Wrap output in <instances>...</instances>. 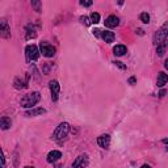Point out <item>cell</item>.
Masks as SVG:
<instances>
[{
    "mask_svg": "<svg viewBox=\"0 0 168 168\" xmlns=\"http://www.w3.org/2000/svg\"><path fill=\"white\" fill-rule=\"evenodd\" d=\"M39 100H41L39 92H32V93L25 95L23 99H21L20 104H21V107L23 108H33Z\"/></svg>",
    "mask_w": 168,
    "mask_h": 168,
    "instance_id": "6da1fadb",
    "label": "cell"
},
{
    "mask_svg": "<svg viewBox=\"0 0 168 168\" xmlns=\"http://www.w3.org/2000/svg\"><path fill=\"white\" fill-rule=\"evenodd\" d=\"M68 131H70V125L67 122H62L60 125L55 129L54 134H53V138H54L55 141H62V139H64L66 137H67Z\"/></svg>",
    "mask_w": 168,
    "mask_h": 168,
    "instance_id": "7a4b0ae2",
    "label": "cell"
},
{
    "mask_svg": "<svg viewBox=\"0 0 168 168\" xmlns=\"http://www.w3.org/2000/svg\"><path fill=\"white\" fill-rule=\"evenodd\" d=\"M168 37V21H166L164 24L162 25V28L158 30L155 37H154V42L156 43V45H160L162 42H164Z\"/></svg>",
    "mask_w": 168,
    "mask_h": 168,
    "instance_id": "3957f363",
    "label": "cell"
},
{
    "mask_svg": "<svg viewBox=\"0 0 168 168\" xmlns=\"http://www.w3.org/2000/svg\"><path fill=\"white\" fill-rule=\"evenodd\" d=\"M39 47H41V53H42L43 57H46V58H51V57H54L55 47L53 45H50V43H47V42H41Z\"/></svg>",
    "mask_w": 168,
    "mask_h": 168,
    "instance_id": "277c9868",
    "label": "cell"
},
{
    "mask_svg": "<svg viewBox=\"0 0 168 168\" xmlns=\"http://www.w3.org/2000/svg\"><path fill=\"white\" fill-rule=\"evenodd\" d=\"M25 53L28 60H37L39 58V51L36 45H28L25 49Z\"/></svg>",
    "mask_w": 168,
    "mask_h": 168,
    "instance_id": "5b68a950",
    "label": "cell"
},
{
    "mask_svg": "<svg viewBox=\"0 0 168 168\" xmlns=\"http://www.w3.org/2000/svg\"><path fill=\"white\" fill-rule=\"evenodd\" d=\"M49 87H50V92H51V99L53 101H57L59 97V91H60V87H59V83L57 80H51L49 83Z\"/></svg>",
    "mask_w": 168,
    "mask_h": 168,
    "instance_id": "8992f818",
    "label": "cell"
},
{
    "mask_svg": "<svg viewBox=\"0 0 168 168\" xmlns=\"http://www.w3.org/2000/svg\"><path fill=\"white\" fill-rule=\"evenodd\" d=\"M88 166V156L84 154V155H80L75 159L72 167L74 168H86Z\"/></svg>",
    "mask_w": 168,
    "mask_h": 168,
    "instance_id": "52a82bcc",
    "label": "cell"
},
{
    "mask_svg": "<svg viewBox=\"0 0 168 168\" xmlns=\"http://www.w3.org/2000/svg\"><path fill=\"white\" fill-rule=\"evenodd\" d=\"M0 34H2L3 38H9L11 37V28L8 26L5 20L0 21Z\"/></svg>",
    "mask_w": 168,
    "mask_h": 168,
    "instance_id": "ba28073f",
    "label": "cell"
},
{
    "mask_svg": "<svg viewBox=\"0 0 168 168\" xmlns=\"http://www.w3.org/2000/svg\"><path fill=\"white\" fill-rule=\"evenodd\" d=\"M118 24H120V19L114 15L109 16L108 19L105 20V26H107V28H116Z\"/></svg>",
    "mask_w": 168,
    "mask_h": 168,
    "instance_id": "9c48e42d",
    "label": "cell"
},
{
    "mask_svg": "<svg viewBox=\"0 0 168 168\" xmlns=\"http://www.w3.org/2000/svg\"><path fill=\"white\" fill-rule=\"evenodd\" d=\"M97 143H99L100 147H103V148H108V147H109V144H110V137H109L108 134L99 137V138H97Z\"/></svg>",
    "mask_w": 168,
    "mask_h": 168,
    "instance_id": "30bf717a",
    "label": "cell"
},
{
    "mask_svg": "<svg viewBox=\"0 0 168 168\" xmlns=\"http://www.w3.org/2000/svg\"><path fill=\"white\" fill-rule=\"evenodd\" d=\"M60 158H62V152L58 151V150H54V151L49 152L47 162H49V163H54V162H57V160H59Z\"/></svg>",
    "mask_w": 168,
    "mask_h": 168,
    "instance_id": "8fae6325",
    "label": "cell"
},
{
    "mask_svg": "<svg viewBox=\"0 0 168 168\" xmlns=\"http://www.w3.org/2000/svg\"><path fill=\"white\" fill-rule=\"evenodd\" d=\"M45 113H46V109H43V108H36V109L26 110V112H25V116H26V117H33V116H39V114H45Z\"/></svg>",
    "mask_w": 168,
    "mask_h": 168,
    "instance_id": "7c38bea8",
    "label": "cell"
},
{
    "mask_svg": "<svg viewBox=\"0 0 168 168\" xmlns=\"http://www.w3.org/2000/svg\"><path fill=\"white\" fill-rule=\"evenodd\" d=\"M101 38L104 39L107 43H110L114 41V38H116V36H114L113 32H110V30H105V32L101 33Z\"/></svg>",
    "mask_w": 168,
    "mask_h": 168,
    "instance_id": "4fadbf2b",
    "label": "cell"
},
{
    "mask_svg": "<svg viewBox=\"0 0 168 168\" xmlns=\"http://www.w3.org/2000/svg\"><path fill=\"white\" fill-rule=\"evenodd\" d=\"M126 51H127V50H126V46H123V45H117V46H114V49H113L114 55H117V57L125 55Z\"/></svg>",
    "mask_w": 168,
    "mask_h": 168,
    "instance_id": "5bb4252c",
    "label": "cell"
},
{
    "mask_svg": "<svg viewBox=\"0 0 168 168\" xmlns=\"http://www.w3.org/2000/svg\"><path fill=\"white\" fill-rule=\"evenodd\" d=\"M167 82H168V75L164 74V72H159V75H158V80H156L158 87H163Z\"/></svg>",
    "mask_w": 168,
    "mask_h": 168,
    "instance_id": "9a60e30c",
    "label": "cell"
},
{
    "mask_svg": "<svg viewBox=\"0 0 168 168\" xmlns=\"http://www.w3.org/2000/svg\"><path fill=\"white\" fill-rule=\"evenodd\" d=\"M11 125H12L11 118H8V117H2V118H0V126H2V129H3V130L9 129Z\"/></svg>",
    "mask_w": 168,
    "mask_h": 168,
    "instance_id": "2e32d148",
    "label": "cell"
},
{
    "mask_svg": "<svg viewBox=\"0 0 168 168\" xmlns=\"http://www.w3.org/2000/svg\"><path fill=\"white\" fill-rule=\"evenodd\" d=\"M168 47V39H166L164 42H162L160 45H158V49H156V53H158V55L159 57H163L164 55V53H166V49Z\"/></svg>",
    "mask_w": 168,
    "mask_h": 168,
    "instance_id": "e0dca14e",
    "label": "cell"
},
{
    "mask_svg": "<svg viewBox=\"0 0 168 168\" xmlns=\"http://www.w3.org/2000/svg\"><path fill=\"white\" fill-rule=\"evenodd\" d=\"M26 30H28V34H26V38L28 39L36 37V29H34L33 25H28L26 26Z\"/></svg>",
    "mask_w": 168,
    "mask_h": 168,
    "instance_id": "ac0fdd59",
    "label": "cell"
},
{
    "mask_svg": "<svg viewBox=\"0 0 168 168\" xmlns=\"http://www.w3.org/2000/svg\"><path fill=\"white\" fill-rule=\"evenodd\" d=\"M91 23H93V24L100 23V15L97 12H92L91 13Z\"/></svg>",
    "mask_w": 168,
    "mask_h": 168,
    "instance_id": "d6986e66",
    "label": "cell"
},
{
    "mask_svg": "<svg viewBox=\"0 0 168 168\" xmlns=\"http://www.w3.org/2000/svg\"><path fill=\"white\" fill-rule=\"evenodd\" d=\"M141 20H142V23L148 24V23H150V16H148V13H146V12L141 13Z\"/></svg>",
    "mask_w": 168,
    "mask_h": 168,
    "instance_id": "ffe728a7",
    "label": "cell"
},
{
    "mask_svg": "<svg viewBox=\"0 0 168 168\" xmlns=\"http://www.w3.org/2000/svg\"><path fill=\"white\" fill-rule=\"evenodd\" d=\"M32 5H33L34 8H36V11H37V12H41V11H42V8H41V3H39V2H32Z\"/></svg>",
    "mask_w": 168,
    "mask_h": 168,
    "instance_id": "44dd1931",
    "label": "cell"
},
{
    "mask_svg": "<svg viewBox=\"0 0 168 168\" xmlns=\"http://www.w3.org/2000/svg\"><path fill=\"white\" fill-rule=\"evenodd\" d=\"M80 21H82L83 24H86V25H89L91 24V21H89V19H88L87 16H82L80 17Z\"/></svg>",
    "mask_w": 168,
    "mask_h": 168,
    "instance_id": "7402d4cb",
    "label": "cell"
},
{
    "mask_svg": "<svg viewBox=\"0 0 168 168\" xmlns=\"http://www.w3.org/2000/svg\"><path fill=\"white\" fill-rule=\"evenodd\" d=\"M80 4H82L83 7H91L92 4H93V2H91V0H89V2H84V0H82Z\"/></svg>",
    "mask_w": 168,
    "mask_h": 168,
    "instance_id": "603a6c76",
    "label": "cell"
},
{
    "mask_svg": "<svg viewBox=\"0 0 168 168\" xmlns=\"http://www.w3.org/2000/svg\"><path fill=\"white\" fill-rule=\"evenodd\" d=\"M114 64L118 66V67L122 68V70H126V66H125V64H122V62H114Z\"/></svg>",
    "mask_w": 168,
    "mask_h": 168,
    "instance_id": "cb8c5ba5",
    "label": "cell"
},
{
    "mask_svg": "<svg viewBox=\"0 0 168 168\" xmlns=\"http://www.w3.org/2000/svg\"><path fill=\"white\" fill-rule=\"evenodd\" d=\"M2 167L5 168V158H4V154H2Z\"/></svg>",
    "mask_w": 168,
    "mask_h": 168,
    "instance_id": "d4e9b609",
    "label": "cell"
},
{
    "mask_svg": "<svg viewBox=\"0 0 168 168\" xmlns=\"http://www.w3.org/2000/svg\"><path fill=\"white\" fill-rule=\"evenodd\" d=\"M100 32H101V30H99V29H95V30H93V34H95V36L99 37V36H100Z\"/></svg>",
    "mask_w": 168,
    "mask_h": 168,
    "instance_id": "484cf974",
    "label": "cell"
},
{
    "mask_svg": "<svg viewBox=\"0 0 168 168\" xmlns=\"http://www.w3.org/2000/svg\"><path fill=\"white\" fill-rule=\"evenodd\" d=\"M129 83H130V84H134V83H135V78H130V79H129Z\"/></svg>",
    "mask_w": 168,
    "mask_h": 168,
    "instance_id": "4316f807",
    "label": "cell"
},
{
    "mask_svg": "<svg viewBox=\"0 0 168 168\" xmlns=\"http://www.w3.org/2000/svg\"><path fill=\"white\" fill-rule=\"evenodd\" d=\"M164 95H166V91H164V89H163V91H160V93H159V96H160V97H163Z\"/></svg>",
    "mask_w": 168,
    "mask_h": 168,
    "instance_id": "83f0119b",
    "label": "cell"
},
{
    "mask_svg": "<svg viewBox=\"0 0 168 168\" xmlns=\"http://www.w3.org/2000/svg\"><path fill=\"white\" fill-rule=\"evenodd\" d=\"M164 67H166V68H167V70H168V59H167V60H166V63H164Z\"/></svg>",
    "mask_w": 168,
    "mask_h": 168,
    "instance_id": "f1b7e54d",
    "label": "cell"
},
{
    "mask_svg": "<svg viewBox=\"0 0 168 168\" xmlns=\"http://www.w3.org/2000/svg\"><path fill=\"white\" fill-rule=\"evenodd\" d=\"M141 168H151V167H150V166H147V164H144V166H142Z\"/></svg>",
    "mask_w": 168,
    "mask_h": 168,
    "instance_id": "f546056e",
    "label": "cell"
},
{
    "mask_svg": "<svg viewBox=\"0 0 168 168\" xmlns=\"http://www.w3.org/2000/svg\"><path fill=\"white\" fill-rule=\"evenodd\" d=\"M25 168H33V167H25Z\"/></svg>",
    "mask_w": 168,
    "mask_h": 168,
    "instance_id": "4dcf8cb0",
    "label": "cell"
}]
</instances>
